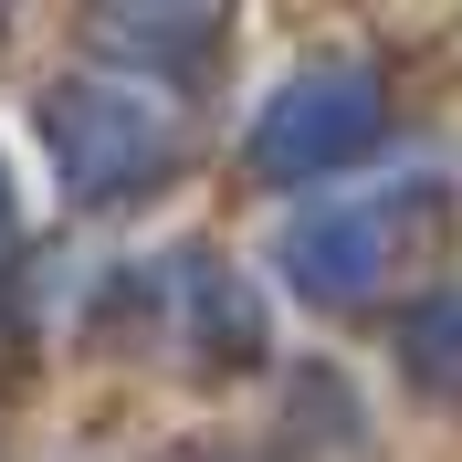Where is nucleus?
Listing matches in <instances>:
<instances>
[{
    "mask_svg": "<svg viewBox=\"0 0 462 462\" xmlns=\"http://www.w3.org/2000/svg\"><path fill=\"white\" fill-rule=\"evenodd\" d=\"M42 147L74 200H137L158 179H179L189 137H179V106H158V85H106V74H74V85L42 95Z\"/></svg>",
    "mask_w": 462,
    "mask_h": 462,
    "instance_id": "nucleus-1",
    "label": "nucleus"
},
{
    "mask_svg": "<svg viewBox=\"0 0 462 462\" xmlns=\"http://www.w3.org/2000/svg\"><path fill=\"white\" fill-rule=\"evenodd\" d=\"M431 231H441V179H410V189H368V200L294 210L284 242H273V263L294 273L305 305H368Z\"/></svg>",
    "mask_w": 462,
    "mask_h": 462,
    "instance_id": "nucleus-2",
    "label": "nucleus"
},
{
    "mask_svg": "<svg viewBox=\"0 0 462 462\" xmlns=\"http://www.w3.org/2000/svg\"><path fill=\"white\" fill-rule=\"evenodd\" d=\"M378 126H389V85H378V63H305L273 85V106L253 116V137H242V169L253 179H326L346 158H368Z\"/></svg>",
    "mask_w": 462,
    "mask_h": 462,
    "instance_id": "nucleus-3",
    "label": "nucleus"
},
{
    "mask_svg": "<svg viewBox=\"0 0 462 462\" xmlns=\"http://www.w3.org/2000/svg\"><path fill=\"white\" fill-rule=\"evenodd\" d=\"M169 294L189 305V346H200L210 368H253L263 357V305H253V284H242L221 253H179Z\"/></svg>",
    "mask_w": 462,
    "mask_h": 462,
    "instance_id": "nucleus-4",
    "label": "nucleus"
},
{
    "mask_svg": "<svg viewBox=\"0 0 462 462\" xmlns=\"http://www.w3.org/2000/svg\"><path fill=\"white\" fill-rule=\"evenodd\" d=\"M85 32H95V53L137 63L147 85L158 74H200L221 53V11H85Z\"/></svg>",
    "mask_w": 462,
    "mask_h": 462,
    "instance_id": "nucleus-5",
    "label": "nucleus"
},
{
    "mask_svg": "<svg viewBox=\"0 0 462 462\" xmlns=\"http://www.w3.org/2000/svg\"><path fill=\"white\" fill-rule=\"evenodd\" d=\"M400 368H410V389H431V400H462V284L420 294V305L400 316Z\"/></svg>",
    "mask_w": 462,
    "mask_h": 462,
    "instance_id": "nucleus-6",
    "label": "nucleus"
},
{
    "mask_svg": "<svg viewBox=\"0 0 462 462\" xmlns=\"http://www.w3.org/2000/svg\"><path fill=\"white\" fill-rule=\"evenodd\" d=\"M22 242V189H11V169H0V253Z\"/></svg>",
    "mask_w": 462,
    "mask_h": 462,
    "instance_id": "nucleus-7",
    "label": "nucleus"
}]
</instances>
